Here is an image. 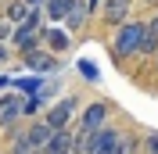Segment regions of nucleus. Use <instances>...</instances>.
Listing matches in <instances>:
<instances>
[{"instance_id": "nucleus-8", "label": "nucleus", "mask_w": 158, "mask_h": 154, "mask_svg": "<svg viewBox=\"0 0 158 154\" xmlns=\"http://www.w3.org/2000/svg\"><path fill=\"white\" fill-rule=\"evenodd\" d=\"M22 107H25V104H22L18 97H7V100H0V125H11L15 118L22 115Z\"/></svg>"}, {"instance_id": "nucleus-4", "label": "nucleus", "mask_w": 158, "mask_h": 154, "mask_svg": "<svg viewBox=\"0 0 158 154\" xmlns=\"http://www.w3.org/2000/svg\"><path fill=\"white\" fill-rule=\"evenodd\" d=\"M104 118H108V107H104V104H90L86 111H83V122H79V133H97L101 125H104Z\"/></svg>"}, {"instance_id": "nucleus-10", "label": "nucleus", "mask_w": 158, "mask_h": 154, "mask_svg": "<svg viewBox=\"0 0 158 154\" xmlns=\"http://www.w3.org/2000/svg\"><path fill=\"white\" fill-rule=\"evenodd\" d=\"M43 4H47V14L54 22H58V18H69L72 7H76V0H43Z\"/></svg>"}, {"instance_id": "nucleus-17", "label": "nucleus", "mask_w": 158, "mask_h": 154, "mask_svg": "<svg viewBox=\"0 0 158 154\" xmlns=\"http://www.w3.org/2000/svg\"><path fill=\"white\" fill-rule=\"evenodd\" d=\"M148 154H158V133L148 136Z\"/></svg>"}, {"instance_id": "nucleus-13", "label": "nucleus", "mask_w": 158, "mask_h": 154, "mask_svg": "<svg viewBox=\"0 0 158 154\" xmlns=\"http://www.w3.org/2000/svg\"><path fill=\"white\" fill-rule=\"evenodd\" d=\"M43 36H47L50 50H65V47H69V36H65V32H61V29H47V32H43Z\"/></svg>"}, {"instance_id": "nucleus-16", "label": "nucleus", "mask_w": 158, "mask_h": 154, "mask_svg": "<svg viewBox=\"0 0 158 154\" xmlns=\"http://www.w3.org/2000/svg\"><path fill=\"white\" fill-rule=\"evenodd\" d=\"M25 14H29V7H25V4H15V7H11V14H7V22H22Z\"/></svg>"}, {"instance_id": "nucleus-18", "label": "nucleus", "mask_w": 158, "mask_h": 154, "mask_svg": "<svg viewBox=\"0 0 158 154\" xmlns=\"http://www.w3.org/2000/svg\"><path fill=\"white\" fill-rule=\"evenodd\" d=\"M7 32H11V22H0V39L7 36Z\"/></svg>"}, {"instance_id": "nucleus-5", "label": "nucleus", "mask_w": 158, "mask_h": 154, "mask_svg": "<svg viewBox=\"0 0 158 154\" xmlns=\"http://www.w3.org/2000/svg\"><path fill=\"white\" fill-rule=\"evenodd\" d=\"M72 111H76V100H72V97H65L61 104H54V107H50L47 125H50V129H65V122L72 118Z\"/></svg>"}, {"instance_id": "nucleus-12", "label": "nucleus", "mask_w": 158, "mask_h": 154, "mask_svg": "<svg viewBox=\"0 0 158 154\" xmlns=\"http://www.w3.org/2000/svg\"><path fill=\"white\" fill-rule=\"evenodd\" d=\"M29 68L32 72H50L54 68V58L50 54H29Z\"/></svg>"}, {"instance_id": "nucleus-3", "label": "nucleus", "mask_w": 158, "mask_h": 154, "mask_svg": "<svg viewBox=\"0 0 158 154\" xmlns=\"http://www.w3.org/2000/svg\"><path fill=\"white\" fill-rule=\"evenodd\" d=\"M36 36H40V14H36V11H29V14L22 18V29L15 32V47H18V50H29Z\"/></svg>"}, {"instance_id": "nucleus-6", "label": "nucleus", "mask_w": 158, "mask_h": 154, "mask_svg": "<svg viewBox=\"0 0 158 154\" xmlns=\"http://www.w3.org/2000/svg\"><path fill=\"white\" fill-rule=\"evenodd\" d=\"M43 147H47V154H72V136L65 133V129H54Z\"/></svg>"}, {"instance_id": "nucleus-15", "label": "nucleus", "mask_w": 158, "mask_h": 154, "mask_svg": "<svg viewBox=\"0 0 158 154\" xmlns=\"http://www.w3.org/2000/svg\"><path fill=\"white\" fill-rule=\"evenodd\" d=\"M15 86H22L25 93H36V90L43 86V83H40V79H15Z\"/></svg>"}, {"instance_id": "nucleus-14", "label": "nucleus", "mask_w": 158, "mask_h": 154, "mask_svg": "<svg viewBox=\"0 0 158 154\" xmlns=\"http://www.w3.org/2000/svg\"><path fill=\"white\" fill-rule=\"evenodd\" d=\"M29 151H32L29 136H25V133H18V136H15V147H11V154H29Z\"/></svg>"}, {"instance_id": "nucleus-19", "label": "nucleus", "mask_w": 158, "mask_h": 154, "mask_svg": "<svg viewBox=\"0 0 158 154\" xmlns=\"http://www.w3.org/2000/svg\"><path fill=\"white\" fill-rule=\"evenodd\" d=\"M22 4H25V7H29V11H36L40 4H43V0H22Z\"/></svg>"}, {"instance_id": "nucleus-7", "label": "nucleus", "mask_w": 158, "mask_h": 154, "mask_svg": "<svg viewBox=\"0 0 158 154\" xmlns=\"http://www.w3.org/2000/svg\"><path fill=\"white\" fill-rule=\"evenodd\" d=\"M155 47H158V14L144 25V32H140V47H137V50H140V54H151Z\"/></svg>"}, {"instance_id": "nucleus-2", "label": "nucleus", "mask_w": 158, "mask_h": 154, "mask_svg": "<svg viewBox=\"0 0 158 154\" xmlns=\"http://www.w3.org/2000/svg\"><path fill=\"white\" fill-rule=\"evenodd\" d=\"M118 144H122V136H118L115 129H104V125H101L97 136H94V151L90 154H122L126 147H118Z\"/></svg>"}, {"instance_id": "nucleus-20", "label": "nucleus", "mask_w": 158, "mask_h": 154, "mask_svg": "<svg viewBox=\"0 0 158 154\" xmlns=\"http://www.w3.org/2000/svg\"><path fill=\"white\" fill-rule=\"evenodd\" d=\"M97 4H101V0H86V7H90V11H94V7H97Z\"/></svg>"}, {"instance_id": "nucleus-1", "label": "nucleus", "mask_w": 158, "mask_h": 154, "mask_svg": "<svg viewBox=\"0 0 158 154\" xmlns=\"http://www.w3.org/2000/svg\"><path fill=\"white\" fill-rule=\"evenodd\" d=\"M140 32H144V25H137V22H122V25H118V32H115V54H118V58L137 54Z\"/></svg>"}, {"instance_id": "nucleus-9", "label": "nucleus", "mask_w": 158, "mask_h": 154, "mask_svg": "<svg viewBox=\"0 0 158 154\" xmlns=\"http://www.w3.org/2000/svg\"><path fill=\"white\" fill-rule=\"evenodd\" d=\"M108 7H104V18L111 22V25H118V22L126 18V11H129V0H104Z\"/></svg>"}, {"instance_id": "nucleus-11", "label": "nucleus", "mask_w": 158, "mask_h": 154, "mask_svg": "<svg viewBox=\"0 0 158 154\" xmlns=\"http://www.w3.org/2000/svg\"><path fill=\"white\" fill-rule=\"evenodd\" d=\"M50 133H54L50 125H29V129H25V136H29V144H32V147H43Z\"/></svg>"}]
</instances>
